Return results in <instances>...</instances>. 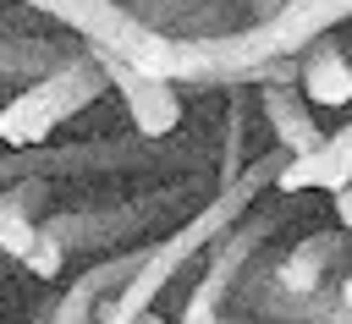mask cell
<instances>
[{"label": "cell", "mask_w": 352, "mask_h": 324, "mask_svg": "<svg viewBox=\"0 0 352 324\" xmlns=\"http://www.w3.org/2000/svg\"><path fill=\"white\" fill-rule=\"evenodd\" d=\"M242 5H248V16H253V22H264V16H275L286 0H242Z\"/></svg>", "instance_id": "cell-20"}, {"label": "cell", "mask_w": 352, "mask_h": 324, "mask_svg": "<svg viewBox=\"0 0 352 324\" xmlns=\"http://www.w3.org/2000/svg\"><path fill=\"white\" fill-rule=\"evenodd\" d=\"M336 324H352V308H341V313H336Z\"/></svg>", "instance_id": "cell-24"}, {"label": "cell", "mask_w": 352, "mask_h": 324, "mask_svg": "<svg viewBox=\"0 0 352 324\" xmlns=\"http://www.w3.org/2000/svg\"><path fill=\"white\" fill-rule=\"evenodd\" d=\"M66 55H72V44H60V38H38V33H0V77L33 82V77H44L50 66H60Z\"/></svg>", "instance_id": "cell-16"}, {"label": "cell", "mask_w": 352, "mask_h": 324, "mask_svg": "<svg viewBox=\"0 0 352 324\" xmlns=\"http://www.w3.org/2000/svg\"><path fill=\"white\" fill-rule=\"evenodd\" d=\"M126 11L165 38H209L253 22L242 0H126Z\"/></svg>", "instance_id": "cell-9"}, {"label": "cell", "mask_w": 352, "mask_h": 324, "mask_svg": "<svg viewBox=\"0 0 352 324\" xmlns=\"http://www.w3.org/2000/svg\"><path fill=\"white\" fill-rule=\"evenodd\" d=\"M16 5H28V11L44 16V22H60V27L77 33L88 49H110V55H121V60L165 77V49H170V38L154 33V27H143V22L126 11V0H16ZM165 82H170V77H165Z\"/></svg>", "instance_id": "cell-5"}, {"label": "cell", "mask_w": 352, "mask_h": 324, "mask_svg": "<svg viewBox=\"0 0 352 324\" xmlns=\"http://www.w3.org/2000/svg\"><path fill=\"white\" fill-rule=\"evenodd\" d=\"M165 159V137H77V143H33L0 154L6 181H82V176H121L154 170Z\"/></svg>", "instance_id": "cell-3"}, {"label": "cell", "mask_w": 352, "mask_h": 324, "mask_svg": "<svg viewBox=\"0 0 352 324\" xmlns=\"http://www.w3.org/2000/svg\"><path fill=\"white\" fill-rule=\"evenodd\" d=\"M292 220V192H275V198H253L231 225H226V236L204 253V269H198V286L187 291V302H182V319L176 324H209L220 308H226V297H231V286H236V275L248 269V258L258 253V247H270V236L280 231Z\"/></svg>", "instance_id": "cell-4"}, {"label": "cell", "mask_w": 352, "mask_h": 324, "mask_svg": "<svg viewBox=\"0 0 352 324\" xmlns=\"http://www.w3.org/2000/svg\"><path fill=\"white\" fill-rule=\"evenodd\" d=\"M242 132H248V99L236 93V99L226 104V126H220V159H214V187H220V181H231V176L242 170Z\"/></svg>", "instance_id": "cell-17"}, {"label": "cell", "mask_w": 352, "mask_h": 324, "mask_svg": "<svg viewBox=\"0 0 352 324\" xmlns=\"http://www.w3.org/2000/svg\"><path fill=\"white\" fill-rule=\"evenodd\" d=\"M346 60H352V44H346Z\"/></svg>", "instance_id": "cell-25"}, {"label": "cell", "mask_w": 352, "mask_h": 324, "mask_svg": "<svg viewBox=\"0 0 352 324\" xmlns=\"http://www.w3.org/2000/svg\"><path fill=\"white\" fill-rule=\"evenodd\" d=\"M138 324H176V319H165V313H154V308H148V313H143Z\"/></svg>", "instance_id": "cell-23"}, {"label": "cell", "mask_w": 352, "mask_h": 324, "mask_svg": "<svg viewBox=\"0 0 352 324\" xmlns=\"http://www.w3.org/2000/svg\"><path fill=\"white\" fill-rule=\"evenodd\" d=\"M336 225H341V231H352V176L336 187Z\"/></svg>", "instance_id": "cell-19"}, {"label": "cell", "mask_w": 352, "mask_h": 324, "mask_svg": "<svg viewBox=\"0 0 352 324\" xmlns=\"http://www.w3.org/2000/svg\"><path fill=\"white\" fill-rule=\"evenodd\" d=\"M336 297H341V308H352V264H346V275L336 280Z\"/></svg>", "instance_id": "cell-22"}, {"label": "cell", "mask_w": 352, "mask_h": 324, "mask_svg": "<svg viewBox=\"0 0 352 324\" xmlns=\"http://www.w3.org/2000/svg\"><path fill=\"white\" fill-rule=\"evenodd\" d=\"M192 187H154V192H132L121 203H88V209H66V214H44L38 231L50 242H60V253H121L138 242H154L165 225L182 220V198Z\"/></svg>", "instance_id": "cell-1"}, {"label": "cell", "mask_w": 352, "mask_h": 324, "mask_svg": "<svg viewBox=\"0 0 352 324\" xmlns=\"http://www.w3.org/2000/svg\"><path fill=\"white\" fill-rule=\"evenodd\" d=\"M352 176V121L341 126V132H324L319 137V148H308V154H292L286 165H280V176H275V192H308V187H324V192H336L341 181Z\"/></svg>", "instance_id": "cell-13"}, {"label": "cell", "mask_w": 352, "mask_h": 324, "mask_svg": "<svg viewBox=\"0 0 352 324\" xmlns=\"http://www.w3.org/2000/svg\"><path fill=\"white\" fill-rule=\"evenodd\" d=\"M297 88L308 104H324V110H346L352 104V60H346V44H336L330 33L302 44L297 49Z\"/></svg>", "instance_id": "cell-12"}, {"label": "cell", "mask_w": 352, "mask_h": 324, "mask_svg": "<svg viewBox=\"0 0 352 324\" xmlns=\"http://www.w3.org/2000/svg\"><path fill=\"white\" fill-rule=\"evenodd\" d=\"M275 258H280V253L258 247V253L248 258V269L236 275L226 308H236V313H248V319H258V324H336V313H341L336 286H324V291H286V286L275 280Z\"/></svg>", "instance_id": "cell-6"}, {"label": "cell", "mask_w": 352, "mask_h": 324, "mask_svg": "<svg viewBox=\"0 0 352 324\" xmlns=\"http://www.w3.org/2000/svg\"><path fill=\"white\" fill-rule=\"evenodd\" d=\"M346 264H352V231L336 225V231H314L292 253H280L275 258V280L286 291H324V286H336L346 275Z\"/></svg>", "instance_id": "cell-10"}, {"label": "cell", "mask_w": 352, "mask_h": 324, "mask_svg": "<svg viewBox=\"0 0 352 324\" xmlns=\"http://www.w3.org/2000/svg\"><path fill=\"white\" fill-rule=\"evenodd\" d=\"M16 269H28L33 280H55V275L66 269V253H60V242H50V236L38 231V242H33V247L16 258Z\"/></svg>", "instance_id": "cell-18"}, {"label": "cell", "mask_w": 352, "mask_h": 324, "mask_svg": "<svg viewBox=\"0 0 352 324\" xmlns=\"http://www.w3.org/2000/svg\"><path fill=\"white\" fill-rule=\"evenodd\" d=\"M143 253H148V242H138V247H121V253H104L99 264H88L44 313H38V324H94V313L132 280V269L143 264Z\"/></svg>", "instance_id": "cell-8"}, {"label": "cell", "mask_w": 352, "mask_h": 324, "mask_svg": "<svg viewBox=\"0 0 352 324\" xmlns=\"http://www.w3.org/2000/svg\"><path fill=\"white\" fill-rule=\"evenodd\" d=\"M50 187L55 181H6L0 187V258L16 264L38 242V220H44Z\"/></svg>", "instance_id": "cell-15"}, {"label": "cell", "mask_w": 352, "mask_h": 324, "mask_svg": "<svg viewBox=\"0 0 352 324\" xmlns=\"http://www.w3.org/2000/svg\"><path fill=\"white\" fill-rule=\"evenodd\" d=\"M341 22H352V0H286L275 16L253 22V33L270 55H297L302 44L336 33Z\"/></svg>", "instance_id": "cell-11"}, {"label": "cell", "mask_w": 352, "mask_h": 324, "mask_svg": "<svg viewBox=\"0 0 352 324\" xmlns=\"http://www.w3.org/2000/svg\"><path fill=\"white\" fill-rule=\"evenodd\" d=\"M88 55L99 60L110 93H121L126 121H132L138 137H170L182 126V93H176V82H165V77H154V71H143V66L110 55V49H88Z\"/></svg>", "instance_id": "cell-7"}, {"label": "cell", "mask_w": 352, "mask_h": 324, "mask_svg": "<svg viewBox=\"0 0 352 324\" xmlns=\"http://www.w3.org/2000/svg\"><path fill=\"white\" fill-rule=\"evenodd\" d=\"M99 93H110L99 60L82 49H72L60 66H50L44 77L22 82V93H11L0 104V143L6 148H33V143H50L55 126H66L77 110H88Z\"/></svg>", "instance_id": "cell-2"}, {"label": "cell", "mask_w": 352, "mask_h": 324, "mask_svg": "<svg viewBox=\"0 0 352 324\" xmlns=\"http://www.w3.org/2000/svg\"><path fill=\"white\" fill-rule=\"evenodd\" d=\"M258 110H264V121H270V132H275V143L286 154L319 148L324 132H319V121H314V110H308V99H302L297 82H264L258 88Z\"/></svg>", "instance_id": "cell-14"}, {"label": "cell", "mask_w": 352, "mask_h": 324, "mask_svg": "<svg viewBox=\"0 0 352 324\" xmlns=\"http://www.w3.org/2000/svg\"><path fill=\"white\" fill-rule=\"evenodd\" d=\"M209 324H258V319H248V313H236V308H220Z\"/></svg>", "instance_id": "cell-21"}]
</instances>
